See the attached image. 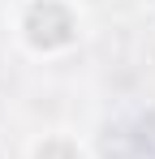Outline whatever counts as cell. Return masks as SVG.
I'll return each mask as SVG.
<instances>
[{
	"instance_id": "7a4b0ae2",
	"label": "cell",
	"mask_w": 155,
	"mask_h": 159,
	"mask_svg": "<svg viewBox=\"0 0 155 159\" xmlns=\"http://www.w3.org/2000/svg\"><path fill=\"white\" fill-rule=\"evenodd\" d=\"M26 159H86V146L78 133H65V129H52L43 138L30 142V155Z\"/></svg>"
},
{
	"instance_id": "6da1fadb",
	"label": "cell",
	"mask_w": 155,
	"mask_h": 159,
	"mask_svg": "<svg viewBox=\"0 0 155 159\" xmlns=\"http://www.w3.org/2000/svg\"><path fill=\"white\" fill-rule=\"evenodd\" d=\"M17 39L35 56H60L82 39V13L73 0H26L17 13Z\"/></svg>"
}]
</instances>
